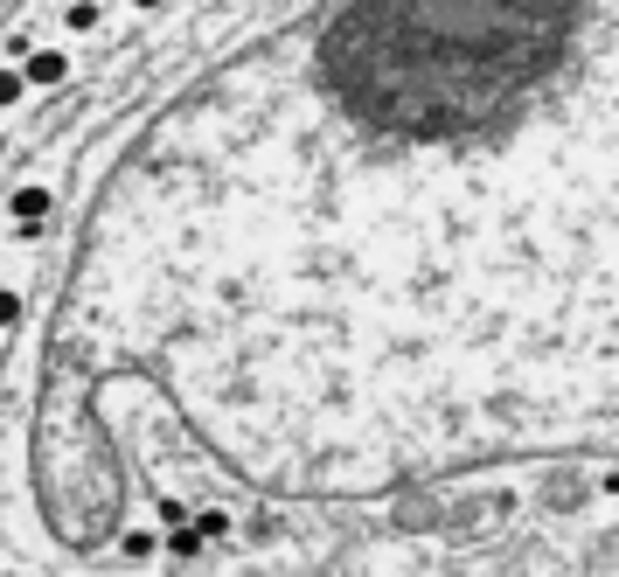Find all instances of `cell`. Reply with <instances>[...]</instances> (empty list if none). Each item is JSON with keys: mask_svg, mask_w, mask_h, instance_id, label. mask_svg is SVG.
<instances>
[{"mask_svg": "<svg viewBox=\"0 0 619 577\" xmlns=\"http://www.w3.org/2000/svg\"><path fill=\"white\" fill-rule=\"evenodd\" d=\"M21 77H28L35 91H56V84L70 77V56H63V49H35V56L21 63Z\"/></svg>", "mask_w": 619, "mask_h": 577, "instance_id": "obj_1", "label": "cell"}, {"mask_svg": "<svg viewBox=\"0 0 619 577\" xmlns=\"http://www.w3.org/2000/svg\"><path fill=\"white\" fill-rule=\"evenodd\" d=\"M49 209H56V195H49V188H14V223H21V230L49 223Z\"/></svg>", "mask_w": 619, "mask_h": 577, "instance_id": "obj_2", "label": "cell"}, {"mask_svg": "<svg viewBox=\"0 0 619 577\" xmlns=\"http://www.w3.org/2000/svg\"><path fill=\"white\" fill-rule=\"evenodd\" d=\"M119 557H126V564H154L160 536H154V529H126V536H119Z\"/></svg>", "mask_w": 619, "mask_h": 577, "instance_id": "obj_3", "label": "cell"}, {"mask_svg": "<svg viewBox=\"0 0 619 577\" xmlns=\"http://www.w3.org/2000/svg\"><path fill=\"white\" fill-rule=\"evenodd\" d=\"M202 543H209V536L188 522V529H174V536H167V557H202Z\"/></svg>", "mask_w": 619, "mask_h": 577, "instance_id": "obj_4", "label": "cell"}, {"mask_svg": "<svg viewBox=\"0 0 619 577\" xmlns=\"http://www.w3.org/2000/svg\"><path fill=\"white\" fill-rule=\"evenodd\" d=\"M154 522H160V529H188L195 508H188V501H154Z\"/></svg>", "mask_w": 619, "mask_h": 577, "instance_id": "obj_5", "label": "cell"}, {"mask_svg": "<svg viewBox=\"0 0 619 577\" xmlns=\"http://www.w3.org/2000/svg\"><path fill=\"white\" fill-rule=\"evenodd\" d=\"M195 529H202L209 543H223V536H230V515H223V508H195Z\"/></svg>", "mask_w": 619, "mask_h": 577, "instance_id": "obj_6", "label": "cell"}, {"mask_svg": "<svg viewBox=\"0 0 619 577\" xmlns=\"http://www.w3.org/2000/svg\"><path fill=\"white\" fill-rule=\"evenodd\" d=\"M63 21H70L77 35H91V28H98V0H70V14H63Z\"/></svg>", "mask_w": 619, "mask_h": 577, "instance_id": "obj_7", "label": "cell"}, {"mask_svg": "<svg viewBox=\"0 0 619 577\" xmlns=\"http://www.w3.org/2000/svg\"><path fill=\"white\" fill-rule=\"evenodd\" d=\"M21 91H28V77H21V70H0V112H14Z\"/></svg>", "mask_w": 619, "mask_h": 577, "instance_id": "obj_8", "label": "cell"}, {"mask_svg": "<svg viewBox=\"0 0 619 577\" xmlns=\"http://www.w3.org/2000/svg\"><path fill=\"white\" fill-rule=\"evenodd\" d=\"M14 320H21V299H14V292L0 286V327H14Z\"/></svg>", "mask_w": 619, "mask_h": 577, "instance_id": "obj_9", "label": "cell"}, {"mask_svg": "<svg viewBox=\"0 0 619 577\" xmlns=\"http://www.w3.org/2000/svg\"><path fill=\"white\" fill-rule=\"evenodd\" d=\"M133 7H147V14H154V7H167V0H133Z\"/></svg>", "mask_w": 619, "mask_h": 577, "instance_id": "obj_10", "label": "cell"}]
</instances>
